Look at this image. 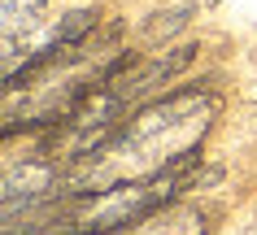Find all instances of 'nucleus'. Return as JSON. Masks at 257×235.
<instances>
[{"instance_id": "20e7f679", "label": "nucleus", "mask_w": 257, "mask_h": 235, "mask_svg": "<svg viewBox=\"0 0 257 235\" xmlns=\"http://www.w3.org/2000/svg\"><path fill=\"white\" fill-rule=\"evenodd\" d=\"M192 5H179V9H166V14H153L149 22H144V31H140V40L144 44H166L170 35H179V31L192 22Z\"/></svg>"}, {"instance_id": "f03ea898", "label": "nucleus", "mask_w": 257, "mask_h": 235, "mask_svg": "<svg viewBox=\"0 0 257 235\" xmlns=\"http://www.w3.org/2000/svg\"><path fill=\"white\" fill-rule=\"evenodd\" d=\"M201 174V157H188L170 166L166 174L153 179H136V183H113L100 192H83V196H61V209L48 222V235H109L122 231L131 222L149 218L157 209L175 205Z\"/></svg>"}, {"instance_id": "7ed1b4c3", "label": "nucleus", "mask_w": 257, "mask_h": 235, "mask_svg": "<svg viewBox=\"0 0 257 235\" xmlns=\"http://www.w3.org/2000/svg\"><path fill=\"white\" fill-rule=\"evenodd\" d=\"M109 235H209V213L196 205H166L149 218L131 222V226H122V231H109Z\"/></svg>"}, {"instance_id": "f257e3e1", "label": "nucleus", "mask_w": 257, "mask_h": 235, "mask_svg": "<svg viewBox=\"0 0 257 235\" xmlns=\"http://www.w3.org/2000/svg\"><path fill=\"white\" fill-rule=\"evenodd\" d=\"M218 109H222V96L214 87H179L144 100L100 148L61 174V196H83L113 183L166 174L170 166L196 157L205 135L214 131Z\"/></svg>"}, {"instance_id": "39448f33", "label": "nucleus", "mask_w": 257, "mask_h": 235, "mask_svg": "<svg viewBox=\"0 0 257 235\" xmlns=\"http://www.w3.org/2000/svg\"><path fill=\"white\" fill-rule=\"evenodd\" d=\"M48 0H5V44L18 40V31H31L40 22Z\"/></svg>"}]
</instances>
